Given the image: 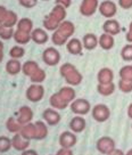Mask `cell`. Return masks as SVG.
I'll use <instances>...</instances> for the list:
<instances>
[{"label": "cell", "instance_id": "1", "mask_svg": "<svg viewBox=\"0 0 132 155\" xmlns=\"http://www.w3.org/2000/svg\"><path fill=\"white\" fill-rule=\"evenodd\" d=\"M59 72H60V75L65 79V81L69 83V86H79L83 80L82 74L79 72L73 64L71 63L63 64L59 68Z\"/></svg>", "mask_w": 132, "mask_h": 155}, {"label": "cell", "instance_id": "2", "mask_svg": "<svg viewBox=\"0 0 132 155\" xmlns=\"http://www.w3.org/2000/svg\"><path fill=\"white\" fill-rule=\"evenodd\" d=\"M96 148L100 154L104 155H108L114 150H116L114 139L108 137V136H104V137L98 139L97 143H96Z\"/></svg>", "mask_w": 132, "mask_h": 155}, {"label": "cell", "instance_id": "3", "mask_svg": "<svg viewBox=\"0 0 132 155\" xmlns=\"http://www.w3.org/2000/svg\"><path fill=\"white\" fill-rule=\"evenodd\" d=\"M71 111L73 112L74 114L76 115H85L88 114L89 112L91 111V105L90 103L84 99V98H78V99H74L73 102L71 103Z\"/></svg>", "mask_w": 132, "mask_h": 155}, {"label": "cell", "instance_id": "4", "mask_svg": "<svg viewBox=\"0 0 132 155\" xmlns=\"http://www.w3.org/2000/svg\"><path fill=\"white\" fill-rule=\"evenodd\" d=\"M91 113H92L93 120L99 123L106 122L111 116V110L105 104H97L95 107H92Z\"/></svg>", "mask_w": 132, "mask_h": 155}, {"label": "cell", "instance_id": "5", "mask_svg": "<svg viewBox=\"0 0 132 155\" xmlns=\"http://www.w3.org/2000/svg\"><path fill=\"white\" fill-rule=\"evenodd\" d=\"M44 96V88L40 83H33L31 84L26 90V98L30 102L38 103L40 102Z\"/></svg>", "mask_w": 132, "mask_h": 155}, {"label": "cell", "instance_id": "6", "mask_svg": "<svg viewBox=\"0 0 132 155\" xmlns=\"http://www.w3.org/2000/svg\"><path fill=\"white\" fill-rule=\"evenodd\" d=\"M42 61L48 66H55L60 61V54L54 47H48L47 49H44L42 53Z\"/></svg>", "mask_w": 132, "mask_h": 155}, {"label": "cell", "instance_id": "7", "mask_svg": "<svg viewBox=\"0 0 132 155\" xmlns=\"http://www.w3.org/2000/svg\"><path fill=\"white\" fill-rule=\"evenodd\" d=\"M76 141H78L76 135L72 131H64L58 138L59 145L63 148H72L76 145Z\"/></svg>", "mask_w": 132, "mask_h": 155}, {"label": "cell", "instance_id": "8", "mask_svg": "<svg viewBox=\"0 0 132 155\" xmlns=\"http://www.w3.org/2000/svg\"><path fill=\"white\" fill-rule=\"evenodd\" d=\"M99 13L105 18H113L118 13V7L111 0H105L99 5Z\"/></svg>", "mask_w": 132, "mask_h": 155}, {"label": "cell", "instance_id": "9", "mask_svg": "<svg viewBox=\"0 0 132 155\" xmlns=\"http://www.w3.org/2000/svg\"><path fill=\"white\" fill-rule=\"evenodd\" d=\"M97 8H99L98 0H83L80 6V13L85 17H89L96 13Z\"/></svg>", "mask_w": 132, "mask_h": 155}, {"label": "cell", "instance_id": "10", "mask_svg": "<svg viewBox=\"0 0 132 155\" xmlns=\"http://www.w3.org/2000/svg\"><path fill=\"white\" fill-rule=\"evenodd\" d=\"M42 117H43L44 122L48 126H56L60 122L62 116L58 112L56 111L55 108H46L42 113Z\"/></svg>", "mask_w": 132, "mask_h": 155}, {"label": "cell", "instance_id": "11", "mask_svg": "<svg viewBox=\"0 0 132 155\" xmlns=\"http://www.w3.org/2000/svg\"><path fill=\"white\" fill-rule=\"evenodd\" d=\"M33 119V111L30 108L29 106H22L18 110V115H17V121L20 124L25 126L32 121Z\"/></svg>", "mask_w": 132, "mask_h": 155}, {"label": "cell", "instance_id": "12", "mask_svg": "<svg viewBox=\"0 0 132 155\" xmlns=\"http://www.w3.org/2000/svg\"><path fill=\"white\" fill-rule=\"evenodd\" d=\"M11 145H13V148H15L18 152H24V150H29L30 146V140L23 138L21 134H15L11 138Z\"/></svg>", "mask_w": 132, "mask_h": 155}, {"label": "cell", "instance_id": "13", "mask_svg": "<svg viewBox=\"0 0 132 155\" xmlns=\"http://www.w3.org/2000/svg\"><path fill=\"white\" fill-rule=\"evenodd\" d=\"M69 127L72 132H74V134H80V132H82L85 129L87 122L84 120V117H82L81 115H78V116H74L73 119L69 121Z\"/></svg>", "mask_w": 132, "mask_h": 155}, {"label": "cell", "instance_id": "14", "mask_svg": "<svg viewBox=\"0 0 132 155\" xmlns=\"http://www.w3.org/2000/svg\"><path fill=\"white\" fill-rule=\"evenodd\" d=\"M103 30L105 33L111 34V35H118L121 32V25L116 19L109 18L107 19L103 25Z\"/></svg>", "mask_w": 132, "mask_h": 155}, {"label": "cell", "instance_id": "15", "mask_svg": "<svg viewBox=\"0 0 132 155\" xmlns=\"http://www.w3.org/2000/svg\"><path fill=\"white\" fill-rule=\"evenodd\" d=\"M66 49L71 55H81L83 50V44L81 40L76 38H72L66 44Z\"/></svg>", "mask_w": 132, "mask_h": 155}, {"label": "cell", "instance_id": "16", "mask_svg": "<svg viewBox=\"0 0 132 155\" xmlns=\"http://www.w3.org/2000/svg\"><path fill=\"white\" fill-rule=\"evenodd\" d=\"M113 79H114V73L109 68H103L101 70H99L97 74L98 83H100V84L112 83Z\"/></svg>", "mask_w": 132, "mask_h": 155}, {"label": "cell", "instance_id": "17", "mask_svg": "<svg viewBox=\"0 0 132 155\" xmlns=\"http://www.w3.org/2000/svg\"><path fill=\"white\" fill-rule=\"evenodd\" d=\"M21 136L27 139V140H35V137H37V128H35V123H27L25 126L22 127V129L20 131Z\"/></svg>", "mask_w": 132, "mask_h": 155}, {"label": "cell", "instance_id": "18", "mask_svg": "<svg viewBox=\"0 0 132 155\" xmlns=\"http://www.w3.org/2000/svg\"><path fill=\"white\" fill-rule=\"evenodd\" d=\"M56 31H58L59 33L64 35L65 38L69 39V37H72L75 32V26L72 22H69V21H64L62 22L60 24H59L58 29L56 30Z\"/></svg>", "mask_w": 132, "mask_h": 155}, {"label": "cell", "instance_id": "19", "mask_svg": "<svg viewBox=\"0 0 132 155\" xmlns=\"http://www.w3.org/2000/svg\"><path fill=\"white\" fill-rule=\"evenodd\" d=\"M66 8L65 7H63V6L60 5H56L54 7V9L51 10V13L48 15L50 18H53L55 21V22H57V23H62V22H64V19H65V17H66Z\"/></svg>", "mask_w": 132, "mask_h": 155}, {"label": "cell", "instance_id": "20", "mask_svg": "<svg viewBox=\"0 0 132 155\" xmlns=\"http://www.w3.org/2000/svg\"><path fill=\"white\" fill-rule=\"evenodd\" d=\"M31 39L34 41L37 45H43L49 40V37L47 32L42 29H35L31 32Z\"/></svg>", "mask_w": 132, "mask_h": 155}, {"label": "cell", "instance_id": "21", "mask_svg": "<svg viewBox=\"0 0 132 155\" xmlns=\"http://www.w3.org/2000/svg\"><path fill=\"white\" fill-rule=\"evenodd\" d=\"M82 44H83V48H85L87 50H93L99 45V39L96 37V34L87 33L82 39Z\"/></svg>", "mask_w": 132, "mask_h": 155}, {"label": "cell", "instance_id": "22", "mask_svg": "<svg viewBox=\"0 0 132 155\" xmlns=\"http://www.w3.org/2000/svg\"><path fill=\"white\" fill-rule=\"evenodd\" d=\"M49 103H50L51 107L55 108V110H64V108H66V107L69 106V103L65 102L63 98L59 96L58 92L51 95L50 99H49Z\"/></svg>", "mask_w": 132, "mask_h": 155}, {"label": "cell", "instance_id": "23", "mask_svg": "<svg viewBox=\"0 0 132 155\" xmlns=\"http://www.w3.org/2000/svg\"><path fill=\"white\" fill-rule=\"evenodd\" d=\"M115 45V40H114V37L111 35V34L104 33L99 37V46L104 49V50H109L112 49Z\"/></svg>", "mask_w": 132, "mask_h": 155}, {"label": "cell", "instance_id": "24", "mask_svg": "<svg viewBox=\"0 0 132 155\" xmlns=\"http://www.w3.org/2000/svg\"><path fill=\"white\" fill-rule=\"evenodd\" d=\"M6 71L10 75H16L22 71V64L18 62V59H9L6 64Z\"/></svg>", "mask_w": 132, "mask_h": 155}, {"label": "cell", "instance_id": "25", "mask_svg": "<svg viewBox=\"0 0 132 155\" xmlns=\"http://www.w3.org/2000/svg\"><path fill=\"white\" fill-rule=\"evenodd\" d=\"M35 128H37V137L35 140H43L48 136V127L47 123L43 121L35 122Z\"/></svg>", "mask_w": 132, "mask_h": 155}, {"label": "cell", "instance_id": "26", "mask_svg": "<svg viewBox=\"0 0 132 155\" xmlns=\"http://www.w3.org/2000/svg\"><path fill=\"white\" fill-rule=\"evenodd\" d=\"M59 96L63 98L65 102L72 103L75 99V96H76V94H75V90H74L72 87H63L60 88V90L58 91Z\"/></svg>", "mask_w": 132, "mask_h": 155}, {"label": "cell", "instance_id": "27", "mask_svg": "<svg viewBox=\"0 0 132 155\" xmlns=\"http://www.w3.org/2000/svg\"><path fill=\"white\" fill-rule=\"evenodd\" d=\"M39 65L37 62L34 61H27V62H25L23 64V66H22V71L24 73L25 75H27V77H31L35 71H38L39 70Z\"/></svg>", "mask_w": 132, "mask_h": 155}, {"label": "cell", "instance_id": "28", "mask_svg": "<svg viewBox=\"0 0 132 155\" xmlns=\"http://www.w3.org/2000/svg\"><path fill=\"white\" fill-rule=\"evenodd\" d=\"M22 127L23 126L20 124L18 121L13 116H10L9 119L7 120V122H6V128H7V130L9 131L10 134H18L21 129H22Z\"/></svg>", "mask_w": 132, "mask_h": 155}, {"label": "cell", "instance_id": "29", "mask_svg": "<svg viewBox=\"0 0 132 155\" xmlns=\"http://www.w3.org/2000/svg\"><path fill=\"white\" fill-rule=\"evenodd\" d=\"M97 91L101 95V96H111L112 94L115 91V84L114 83H107V84H100L98 83Z\"/></svg>", "mask_w": 132, "mask_h": 155}, {"label": "cell", "instance_id": "30", "mask_svg": "<svg viewBox=\"0 0 132 155\" xmlns=\"http://www.w3.org/2000/svg\"><path fill=\"white\" fill-rule=\"evenodd\" d=\"M17 29L20 30V31H22V32L31 34L32 29H33V22L30 18H22L17 23Z\"/></svg>", "mask_w": 132, "mask_h": 155}, {"label": "cell", "instance_id": "31", "mask_svg": "<svg viewBox=\"0 0 132 155\" xmlns=\"http://www.w3.org/2000/svg\"><path fill=\"white\" fill-rule=\"evenodd\" d=\"M14 39H15V41L20 45H26L30 40H32V39H31V34L22 32L20 30H17L14 33Z\"/></svg>", "mask_w": 132, "mask_h": 155}, {"label": "cell", "instance_id": "32", "mask_svg": "<svg viewBox=\"0 0 132 155\" xmlns=\"http://www.w3.org/2000/svg\"><path fill=\"white\" fill-rule=\"evenodd\" d=\"M13 147L11 139L7 136H0V153H7Z\"/></svg>", "mask_w": 132, "mask_h": 155}, {"label": "cell", "instance_id": "33", "mask_svg": "<svg viewBox=\"0 0 132 155\" xmlns=\"http://www.w3.org/2000/svg\"><path fill=\"white\" fill-rule=\"evenodd\" d=\"M118 74H120L121 80L132 81V65H124V66L120 70Z\"/></svg>", "mask_w": 132, "mask_h": 155}, {"label": "cell", "instance_id": "34", "mask_svg": "<svg viewBox=\"0 0 132 155\" xmlns=\"http://www.w3.org/2000/svg\"><path fill=\"white\" fill-rule=\"evenodd\" d=\"M16 23H17V16H16V14H15L14 12H7L2 28H13Z\"/></svg>", "mask_w": 132, "mask_h": 155}, {"label": "cell", "instance_id": "35", "mask_svg": "<svg viewBox=\"0 0 132 155\" xmlns=\"http://www.w3.org/2000/svg\"><path fill=\"white\" fill-rule=\"evenodd\" d=\"M25 54V49L21 46H14L11 47V49L9 50V56L13 59H20L24 56Z\"/></svg>", "mask_w": 132, "mask_h": 155}, {"label": "cell", "instance_id": "36", "mask_svg": "<svg viewBox=\"0 0 132 155\" xmlns=\"http://www.w3.org/2000/svg\"><path fill=\"white\" fill-rule=\"evenodd\" d=\"M30 79H31V82H33V83L43 82L44 80H46V72H44L42 68H39L38 71H35V72L30 77Z\"/></svg>", "mask_w": 132, "mask_h": 155}, {"label": "cell", "instance_id": "37", "mask_svg": "<svg viewBox=\"0 0 132 155\" xmlns=\"http://www.w3.org/2000/svg\"><path fill=\"white\" fill-rule=\"evenodd\" d=\"M121 57L125 62H131L132 61V44H127L121 50Z\"/></svg>", "mask_w": 132, "mask_h": 155}, {"label": "cell", "instance_id": "38", "mask_svg": "<svg viewBox=\"0 0 132 155\" xmlns=\"http://www.w3.org/2000/svg\"><path fill=\"white\" fill-rule=\"evenodd\" d=\"M51 40H53L54 45H56V46H63V45L67 44V38L62 35L58 31H55L53 37H51Z\"/></svg>", "mask_w": 132, "mask_h": 155}, {"label": "cell", "instance_id": "39", "mask_svg": "<svg viewBox=\"0 0 132 155\" xmlns=\"http://www.w3.org/2000/svg\"><path fill=\"white\" fill-rule=\"evenodd\" d=\"M118 89L122 92L129 94L132 91V81H125V80H120L118 81Z\"/></svg>", "mask_w": 132, "mask_h": 155}, {"label": "cell", "instance_id": "40", "mask_svg": "<svg viewBox=\"0 0 132 155\" xmlns=\"http://www.w3.org/2000/svg\"><path fill=\"white\" fill-rule=\"evenodd\" d=\"M14 30L13 28H2L0 30V38L4 40H8L11 37H14Z\"/></svg>", "mask_w": 132, "mask_h": 155}, {"label": "cell", "instance_id": "41", "mask_svg": "<svg viewBox=\"0 0 132 155\" xmlns=\"http://www.w3.org/2000/svg\"><path fill=\"white\" fill-rule=\"evenodd\" d=\"M18 2L21 6H23L25 8H32L37 5L38 0H18Z\"/></svg>", "mask_w": 132, "mask_h": 155}, {"label": "cell", "instance_id": "42", "mask_svg": "<svg viewBox=\"0 0 132 155\" xmlns=\"http://www.w3.org/2000/svg\"><path fill=\"white\" fill-rule=\"evenodd\" d=\"M118 5L123 9H130L132 8V0H118Z\"/></svg>", "mask_w": 132, "mask_h": 155}, {"label": "cell", "instance_id": "43", "mask_svg": "<svg viewBox=\"0 0 132 155\" xmlns=\"http://www.w3.org/2000/svg\"><path fill=\"white\" fill-rule=\"evenodd\" d=\"M6 15H7V10L5 7L0 6V30L2 29V24H4V21L6 18Z\"/></svg>", "mask_w": 132, "mask_h": 155}, {"label": "cell", "instance_id": "44", "mask_svg": "<svg viewBox=\"0 0 132 155\" xmlns=\"http://www.w3.org/2000/svg\"><path fill=\"white\" fill-rule=\"evenodd\" d=\"M55 2H56V5H60L65 8H69L72 4V0H56Z\"/></svg>", "mask_w": 132, "mask_h": 155}, {"label": "cell", "instance_id": "45", "mask_svg": "<svg viewBox=\"0 0 132 155\" xmlns=\"http://www.w3.org/2000/svg\"><path fill=\"white\" fill-rule=\"evenodd\" d=\"M56 155H73V152L71 150V148H60L59 150H57Z\"/></svg>", "mask_w": 132, "mask_h": 155}, {"label": "cell", "instance_id": "46", "mask_svg": "<svg viewBox=\"0 0 132 155\" xmlns=\"http://www.w3.org/2000/svg\"><path fill=\"white\" fill-rule=\"evenodd\" d=\"M125 39H127V41L129 44H132V21L130 25H129V31H127V35H125Z\"/></svg>", "mask_w": 132, "mask_h": 155}, {"label": "cell", "instance_id": "47", "mask_svg": "<svg viewBox=\"0 0 132 155\" xmlns=\"http://www.w3.org/2000/svg\"><path fill=\"white\" fill-rule=\"evenodd\" d=\"M21 155H39L34 150H26L24 152H22Z\"/></svg>", "mask_w": 132, "mask_h": 155}, {"label": "cell", "instance_id": "48", "mask_svg": "<svg viewBox=\"0 0 132 155\" xmlns=\"http://www.w3.org/2000/svg\"><path fill=\"white\" fill-rule=\"evenodd\" d=\"M108 155H125V153L122 152L121 150H114L112 153H109Z\"/></svg>", "mask_w": 132, "mask_h": 155}, {"label": "cell", "instance_id": "49", "mask_svg": "<svg viewBox=\"0 0 132 155\" xmlns=\"http://www.w3.org/2000/svg\"><path fill=\"white\" fill-rule=\"evenodd\" d=\"M4 59V44L0 40V62Z\"/></svg>", "mask_w": 132, "mask_h": 155}, {"label": "cell", "instance_id": "50", "mask_svg": "<svg viewBox=\"0 0 132 155\" xmlns=\"http://www.w3.org/2000/svg\"><path fill=\"white\" fill-rule=\"evenodd\" d=\"M127 116L132 120V103L129 105V107H127Z\"/></svg>", "mask_w": 132, "mask_h": 155}, {"label": "cell", "instance_id": "51", "mask_svg": "<svg viewBox=\"0 0 132 155\" xmlns=\"http://www.w3.org/2000/svg\"><path fill=\"white\" fill-rule=\"evenodd\" d=\"M125 155H132V150H129L127 152V153H125Z\"/></svg>", "mask_w": 132, "mask_h": 155}, {"label": "cell", "instance_id": "52", "mask_svg": "<svg viewBox=\"0 0 132 155\" xmlns=\"http://www.w3.org/2000/svg\"><path fill=\"white\" fill-rule=\"evenodd\" d=\"M44 1H48V0H44Z\"/></svg>", "mask_w": 132, "mask_h": 155}, {"label": "cell", "instance_id": "53", "mask_svg": "<svg viewBox=\"0 0 132 155\" xmlns=\"http://www.w3.org/2000/svg\"><path fill=\"white\" fill-rule=\"evenodd\" d=\"M131 128H132V126H131Z\"/></svg>", "mask_w": 132, "mask_h": 155}]
</instances>
